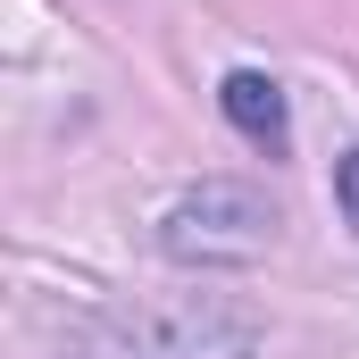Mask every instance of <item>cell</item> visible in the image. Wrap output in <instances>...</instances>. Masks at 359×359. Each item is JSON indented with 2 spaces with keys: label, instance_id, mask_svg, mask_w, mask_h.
Masks as SVG:
<instances>
[{
  "label": "cell",
  "instance_id": "6da1fadb",
  "mask_svg": "<svg viewBox=\"0 0 359 359\" xmlns=\"http://www.w3.org/2000/svg\"><path fill=\"white\" fill-rule=\"evenodd\" d=\"M259 318L226 292H168V301H109L67 334V359H251Z\"/></svg>",
  "mask_w": 359,
  "mask_h": 359
},
{
  "label": "cell",
  "instance_id": "7a4b0ae2",
  "mask_svg": "<svg viewBox=\"0 0 359 359\" xmlns=\"http://www.w3.org/2000/svg\"><path fill=\"white\" fill-rule=\"evenodd\" d=\"M276 243H284V209H276L259 184H234V176H209L176 192L159 209V251L176 268H259Z\"/></svg>",
  "mask_w": 359,
  "mask_h": 359
},
{
  "label": "cell",
  "instance_id": "3957f363",
  "mask_svg": "<svg viewBox=\"0 0 359 359\" xmlns=\"http://www.w3.org/2000/svg\"><path fill=\"white\" fill-rule=\"evenodd\" d=\"M217 109H226V126L251 134L259 151H284V134H292V117H284V84L259 76V67H234V76L217 84Z\"/></svg>",
  "mask_w": 359,
  "mask_h": 359
},
{
  "label": "cell",
  "instance_id": "277c9868",
  "mask_svg": "<svg viewBox=\"0 0 359 359\" xmlns=\"http://www.w3.org/2000/svg\"><path fill=\"white\" fill-rule=\"evenodd\" d=\"M334 201H343V217L359 226V151H343V159H334Z\"/></svg>",
  "mask_w": 359,
  "mask_h": 359
}]
</instances>
